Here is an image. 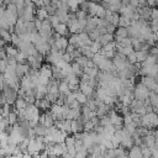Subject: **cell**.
Returning a JSON list of instances; mask_svg holds the SVG:
<instances>
[{"mask_svg": "<svg viewBox=\"0 0 158 158\" xmlns=\"http://www.w3.org/2000/svg\"><path fill=\"white\" fill-rule=\"evenodd\" d=\"M149 89H148V86L144 84V83H142V81H139L138 84H136L135 85V89H133V94H135V98L136 99H139V100H146L147 98H149Z\"/></svg>", "mask_w": 158, "mask_h": 158, "instance_id": "1", "label": "cell"}, {"mask_svg": "<svg viewBox=\"0 0 158 158\" xmlns=\"http://www.w3.org/2000/svg\"><path fill=\"white\" fill-rule=\"evenodd\" d=\"M95 115H96V111H91L88 105H83V106H81V117L84 118L85 122H86L88 120H90L91 117H94Z\"/></svg>", "mask_w": 158, "mask_h": 158, "instance_id": "2", "label": "cell"}, {"mask_svg": "<svg viewBox=\"0 0 158 158\" xmlns=\"http://www.w3.org/2000/svg\"><path fill=\"white\" fill-rule=\"evenodd\" d=\"M128 157H131V158H141V157H143L141 146L133 144V146L130 148V151H128Z\"/></svg>", "mask_w": 158, "mask_h": 158, "instance_id": "3", "label": "cell"}, {"mask_svg": "<svg viewBox=\"0 0 158 158\" xmlns=\"http://www.w3.org/2000/svg\"><path fill=\"white\" fill-rule=\"evenodd\" d=\"M54 31H57L58 33H60L62 36H70V31H69V26L65 23V22H60Z\"/></svg>", "mask_w": 158, "mask_h": 158, "instance_id": "4", "label": "cell"}, {"mask_svg": "<svg viewBox=\"0 0 158 158\" xmlns=\"http://www.w3.org/2000/svg\"><path fill=\"white\" fill-rule=\"evenodd\" d=\"M54 42H56V44L58 46L59 49H65L68 47V44H69V40H68L67 36H62L59 40H56Z\"/></svg>", "mask_w": 158, "mask_h": 158, "instance_id": "5", "label": "cell"}, {"mask_svg": "<svg viewBox=\"0 0 158 158\" xmlns=\"http://www.w3.org/2000/svg\"><path fill=\"white\" fill-rule=\"evenodd\" d=\"M148 117H149V125H151V128H153V127H158V114H157L156 111L148 112Z\"/></svg>", "mask_w": 158, "mask_h": 158, "instance_id": "6", "label": "cell"}, {"mask_svg": "<svg viewBox=\"0 0 158 158\" xmlns=\"http://www.w3.org/2000/svg\"><path fill=\"white\" fill-rule=\"evenodd\" d=\"M136 54H137V62L142 63L147 59V57L149 56V51H146V49H138L136 51Z\"/></svg>", "mask_w": 158, "mask_h": 158, "instance_id": "7", "label": "cell"}, {"mask_svg": "<svg viewBox=\"0 0 158 158\" xmlns=\"http://www.w3.org/2000/svg\"><path fill=\"white\" fill-rule=\"evenodd\" d=\"M36 17H38L41 20H46V19H49V14L46 7H40L36 10Z\"/></svg>", "mask_w": 158, "mask_h": 158, "instance_id": "8", "label": "cell"}, {"mask_svg": "<svg viewBox=\"0 0 158 158\" xmlns=\"http://www.w3.org/2000/svg\"><path fill=\"white\" fill-rule=\"evenodd\" d=\"M114 40H115V36H114V33H110V32H106L100 37V42H101L102 46H105L106 43H109V42H111Z\"/></svg>", "mask_w": 158, "mask_h": 158, "instance_id": "9", "label": "cell"}, {"mask_svg": "<svg viewBox=\"0 0 158 158\" xmlns=\"http://www.w3.org/2000/svg\"><path fill=\"white\" fill-rule=\"evenodd\" d=\"M5 51H6L9 57H16L19 54V52H20V49L14 44L12 46H5Z\"/></svg>", "mask_w": 158, "mask_h": 158, "instance_id": "10", "label": "cell"}, {"mask_svg": "<svg viewBox=\"0 0 158 158\" xmlns=\"http://www.w3.org/2000/svg\"><path fill=\"white\" fill-rule=\"evenodd\" d=\"M154 64H157V57L151 54V53L147 57V59L144 62H142V67H151V65H154Z\"/></svg>", "mask_w": 158, "mask_h": 158, "instance_id": "11", "label": "cell"}, {"mask_svg": "<svg viewBox=\"0 0 158 158\" xmlns=\"http://www.w3.org/2000/svg\"><path fill=\"white\" fill-rule=\"evenodd\" d=\"M51 106H52V102L47 99V98H43V99H41L40 100V109L41 110H44V111H47V110H49L51 109Z\"/></svg>", "mask_w": 158, "mask_h": 158, "instance_id": "12", "label": "cell"}, {"mask_svg": "<svg viewBox=\"0 0 158 158\" xmlns=\"http://www.w3.org/2000/svg\"><path fill=\"white\" fill-rule=\"evenodd\" d=\"M131 19L128 16H125V15H120V21H118V26L121 27H128L131 25Z\"/></svg>", "mask_w": 158, "mask_h": 158, "instance_id": "13", "label": "cell"}, {"mask_svg": "<svg viewBox=\"0 0 158 158\" xmlns=\"http://www.w3.org/2000/svg\"><path fill=\"white\" fill-rule=\"evenodd\" d=\"M59 93H62V94H65V95L70 94V89H69V83H67V81L62 80V81L59 83Z\"/></svg>", "mask_w": 158, "mask_h": 158, "instance_id": "14", "label": "cell"}, {"mask_svg": "<svg viewBox=\"0 0 158 158\" xmlns=\"http://www.w3.org/2000/svg\"><path fill=\"white\" fill-rule=\"evenodd\" d=\"M99 7H100V4H96L95 1H89V14L91 16H95L96 15Z\"/></svg>", "mask_w": 158, "mask_h": 158, "instance_id": "15", "label": "cell"}, {"mask_svg": "<svg viewBox=\"0 0 158 158\" xmlns=\"http://www.w3.org/2000/svg\"><path fill=\"white\" fill-rule=\"evenodd\" d=\"M115 36H118V37H128V31H127V27H121V26H117L116 28V32H115Z\"/></svg>", "mask_w": 158, "mask_h": 158, "instance_id": "16", "label": "cell"}, {"mask_svg": "<svg viewBox=\"0 0 158 158\" xmlns=\"http://www.w3.org/2000/svg\"><path fill=\"white\" fill-rule=\"evenodd\" d=\"M116 51H117V52H120V53H122V54H125V56H128V54H130L132 51H135V49H133V47H132V46H130V47H122V46L117 44Z\"/></svg>", "mask_w": 158, "mask_h": 158, "instance_id": "17", "label": "cell"}, {"mask_svg": "<svg viewBox=\"0 0 158 158\" xmlns=\"http://www.w3.org/2000/svg\"><path fill=\"white\" fill-rule=\"evenodd\" d=\"M105 58H106V57H105V54H102L101 52H98V53H95V54H94V57H93L91 59H93V62L95 63V65H98V67H99V64H100Z\"/></svg>", "mask_w": 158, "mask_h": 158, "instance_id": "18", "label": "cell"}, {"mask_svg": "<svg viewBox=\"0 0 158 158\" xmlns=\"http://www.w3.org/2000/svg\"><path fill=\"white\" fill-rule=\"evenodd\" d=\"M26 106H27V102L23 99V96H19L16 99L15 104H14V107H16V109H22V107H26Z\"/></svg>", "mask_w": 158, "mask_h": 158, "instance_id": "19", "label": "cell"}, {"mask_svg": "<svg viewBox=\"0 0 158 158\" xmlns=\"http://www.w3.org/2000/svg\"><path fill=\"white\" fill-rule=\"evenodd\" d=\"M77 100H78L81 105H85V104L88 102L89 98H88V95H85V94L80 90V91H78V93H77Z\"/></svg>", "mask_w": 158, "mask_h": 158, "instance_id": "20", "label": "cell"}, {"mask_svg": "<svg viewBox=\"0 0 158 158\" xmlns=\"http://www.w3.org/2000/svg\"><path fill=\"white\" fill-rule=\"evenodd\" d=\"M89 36H90V38H91L93 41H100V37L102 36V33H101L100 30L96 27L94 31H91V32L89 33Z\"/></svg>", "mask_w": 158, "mask_h": 158, "instance_id": "21", "label": "cell"}, {"mask_svg": "<svg viewBox=\"0 0 158 158\" xmlns=\"http://www.w3.org/2000/svg\"><path fill=\"white\" fill-rule=\"evenodd\" d=\"M75 15H77V19H78V20H85V19H88V16H89L90 14H89L88 11H84V10L79 9V10L75 11Z\"/></svg>", "mask_w": 158, "mask_h": 158, "instance_id": "22", "label": "cell"}, {"mask_svg": "<svg viewBox=\"0 0 158 158\" xmlns=\"http://www.w3.org/2000/svg\"><path fill=\"white\" fill-rule=\"evenodd\" d=\"M0 32H1V37H2L6 42H11V36H12V33H11L9 30H6V28H1Z\"/></svg>", "mask_w": 158, "mask_h": 158, "instance_id": "23", "label": "cell"}, {"mask_svg": "<svg viewBox=\"0 0 158 158\" xmlns=\"http://www.w3.org/2000/svg\"><path fill=\"white\" fill-rule=\"evenodd\" d=\"M101 48H102V44H101L100 41H93V43L90 44V49H91L94 53H98Z\"/></svg>", "mask_w": 158, "mask_h": 158, "instance_id": "24", "label": "cell"}, {"mask_svg": "<svg viewBox=\"0 0 158 158\" xmlns=\"http://www.w3.org/2000/svg\"><path fill=\"white\" fill-rule=\"evenodd\" d=\"M25 27H26L27 32H30V33L37 31L36 25H35V21H25Z\"/></svg>", "mask_w": 158, "mask_h": 158, "instance_id": "25", "label": "cell"}, {"mask_svg": "<svg viewBox=\"0 0 158 158\" xmlns=\"http://www.w3.org/2000/svg\"><path fill=\"white\" fill-rule=\"evenodd\" d=\"M123 128L125 130H127L131 135H133L135 132H136V130H137V123L136 122H131V123H126L125 126H123Z\"/></svg>", "mask_w": 158, "mask_h": 158, "instance_id": "26", "label": "cell"}, {"mask_svg": "<svg viewBox=\"0 0 158 158\" xmlns=\"http://www.w3.org/2000/svg\"><path fill=\"white\" fill-rule=\"evenodd\" d=\"M136 132H137L141 137H143V136H147L151 131H149V128H148V127H144V126H137Z\"/></svg>", "mask_w": 158, "mask_h": 158, "instance_id": "27", "label": "cell"}, {"mask_svg": "<svg viewBox=\"0 0 158 158\" xmlns=\"http://www.w3.org/2000/svg\"><path fill=\"white\" fill-rule=\"evenodd\" d=\"M142 46H143V43L139 41V38H132V47H133V49H135V51L141 49V48H142Z\"/></svg>", "mask_w": 158, "mask_h": 158, "instance_id": "28", "label": "cell"}, {"mask_svg": "<svg viewBox=\"0 0 158 158\" xmlns=\"http://www.w3.org/2000/svg\"><path fill=\"white\" fill-rule=\"evenodd\" d=\"M110 123H111V118H110V116H109L107 114L100 117V125H101V126H107V125H110Z\"/></svg>", "mask_w": 158, "mask_h": 158, "instance_id": "29", "label": "cell"}, {"mask_svg": "<svg viewBox=\"0 0 158 158\" xmlns=\"http://www.w3.org/2000/svg\"><path fill=\"white\" fill-rule=\"evenodd\" d=\"M49 20H51V23H52L53 28H56V27L60 23V19H59L57 15H52V16H49Z\"/></svg>", "mask_w": 158, "mask_h": 158, "instance_id": "30", "label": "cell"}, {"mask_svg": "<svg viewBox=\"0 0 158 158\" xmlns=\"http://www.w3.org/2000/svg\"><path fill=\"white\" fill-rule=\"evenodd\" d=\"M120 46H122V47H130V46H132V37H125V38H122V41H121V43H118Z\"/></svg>", "mask_w": 158, "mask_h": 158, "instance_id": "31", "label": "cell"}, {"mask_svg": "<svg viewBox=\"0 0 158 158\" xmlns=\"http://www.w3.org/2000/svg\"><path fill=\"white\" fill-rule=\"evenodd\" d=\"M127 60H128L131 64L137 63V54H136V51H132V52L127 56Z\"/></svg>", "mask_w": 158, "mask_h": 158, "instance_id": "32", "label": "cell"}, {"mask_svg": "<svg viewBox=\"0 0 158 158\" xmlns=\"http://www.w3.org/2000/svg\"><path fill=\"white\" fill-rule=\"evenodd\" d=\"M85 105H88V106H89V109H90L91 111H96V110H98V107H99L94 99H89V100H88V102H86Z\"/></svg>", "mask_w": 158, "mask_h": 158, "instance_id": "33", "label": "cell"}, {"mask_svg": "<svg viewBox=\"0 0 158 158\" xmlns=\"http://www.w3.org/2000/svg\"><path fill=\"white\" fill-rule=\"evenodd\" d=\"M75 62H78L81 67H85L86 65V63H88V60H89V58L86 57V56H80L79 58H77V59H74Z\"/></svg>", "mask_w": 158, "mask_h": 158, "instance_id": "34", "label": "cell"}, {"mask_svg": "<svg viewBox=\"0 0 158 158\" xmlns=\"http://www.w3.org/2000/svg\"><path fill=\"white\" fill-rule=\"evenodd\" d=\"M58 96H59V94H57V93H47V95H46V98H47L52 104L57 101Z\"/></svg>", "mask_w": 158, "mask_h": 158, "instance_id": "35", "label": "cell"}, {"mask_svg": "<svg viewBox=\"0 0 158 158\" xmlns=\"http://www.w3.org/2000/svg\"><path fill=\"white\" fill-rule=\"evenodd\" d=\"M115 126L112 125V123H110V125H107V126H104V132L105 133H107V135H114L115 133Z\"/></svg>", "mask_w": 158, "mask_h": 158, "instance_id": "36", "label": "cell"}, {"mask_svg": "<svg viewBox=\"0 0 158 158\" xmlns=\"http://www.w3.org/2000/svg\"><path fill=\"white\" fill-rule=\"evenodd\" d=\"M94 127H95V125L91 122V120H88V121L84 123V131H86V132L93 131V130H94Z\"/></svg>", "mask_w": 158, "mask_h": 158, "instance_id": "37", "label": "cell"}, {"mask_svg": "<svg viewBox=\"0 0 158 158\" xmlns=\"http://www.w3.org/2000/svg\"><path fill=\"white\" fill-rule=\"evenodd\" d=\"M118 21H120V15H118V12H114V15H112L110 22L114 23L115 26H118Z\"/></svg>", "mask_w": 158, "mask_h": 158, "instance_id": "38", "label": "cell"}, {"mask_svg": "<svg viewBox=\"0 0 158 158\" xmlns=\"http://www.w3.org/2000/svg\"><path fill=\"white\" fill-rule=\"evenodd\" d=\"M131 122H133L131 112H128V114H125V115H123V123L126 125V123H131Z\"/></svg>", "mask_w": 158, "mask_h": 158, "instance_id": "39", "label": "cell"}, {"mask_svg": "<svg viewBox=\"0 0 158 158\" xmlns=\"http://www.w3.org/2000/svg\"><path fill=\"white\" fill-rule=\"evenodd\" d=\"M7 68V59H1L0 60V72L4 73Z\"/></svg>", "mask_w": 158, "mask_h": 158, "instance_id": "40", "label": "cell"}, {"mask_svg": "<svg viewBox=\"0 0 158 158\" xmlns=\"http://www.w3.org/2000/svg\"><path fill=\"white\" fill-rule=\"evenodd\" d=\"M151 20H156L158 21V7H153L152 9V15H151Z\"/></svg>", "mask_w": 158, "mask_h": 158, "instance_id": "41", "label": "cell"}, {"mask_svg": "<svg viewBox=\"0 0 158 158\" xmlns=\"http://www.w3.org/2000/svg\"><path fill=\"white\" fill-rule=\"evenodd\" d=\"M46 9H47V11H48L49 16L56 15V12H57V7H56V6H53V5H49V6H47Z\"/></svg>", "mask_w": 158, "mask_h": 158, "instance_id": "42", "label": "cell"}, {"mask_svg": "<svg viewBox=\"0 0 158 158\" xmlns=\"http://www.w3.org/2000/svg\"><path fill=\"white\" fill-rule=\"evenodd\" d=\"M80 105H81V104L75 99V100L69 105V107H70V109H81V106H80Z\"/></svg>", "mask_w": 158, "mask_h": 158, "instance_id": "43", "label": "cell"}, {"mask_svg": "<svg viewBox=\"0 0 158 158\" xmlns=\"http://www.w3.org/2000/svg\"><path fill=\"white\" fill-rule=\"evenodd\" d=\"M149 53L151 54H153V56H158V46H151V48H149Z\"/></svg>", "mask_w": 158, "mask_h": 158, "instance_id": "44", "label": "cell"}, {"mask_svg": "<svg viewBox=\"0 0 158 158\" xmlns=\"http://www.w3.org/2000/svg\"><path fill=\"white\" fill-rule=\"evenodd\" d=\"M35 25H36L37 31H40V30L42 28V20H41V19H38V17H36V19H35Z\"/></svg>", "mask_w": 158, "mask_h": 158, "instance_id": "45", "label": "cell"}, {"mask_svg": "<svg viewBox=\"0 0 158 158\" xmlns=\"http://www.w3.org/2000/svg\"><path fill=\"white\" fill-rule=\"evenodd\" d=\"M33 2H35V5H36L37 9H40V7H44V2H43V0H33Z\"/></svg>", "mask_w": 158, "mask_h": 158, "instance_id": "46", "label": "cell"}, {"mask_svg": "<svg viewBox=\"0 0 158 158\" xmlns=\"http://www.w3.org/2000/svg\"><path fill=\"white\" fill-rule=\"evenodd\" d=\"M75 48H77V47H75L74 44H70V43H69L68 47L65 48V52H68V53H73V51H74Z\"/></svg>", "mask_w": 158, "mask_h": 158, "instance_id": "47", "label": "cell"}, {"mask_svg": "<svg viewBox=\"0 0 158 158\" xmlns=\"http://www.w3.org/2000/svg\"><path fill=\"white\" fill-rule=\"evenodd\" d=\"M147 5L151 7H156L157 6V0H147Z\"/></svg>", "mask_w": 158, "mask_h": 158, "instance_id": "48", "label": "cell"}, {"mask_svg": "<svg viewBox=\"0 0 158 158\" xmlns=\"http://www.w3.org/2000/svg\"><path fill=\"white\" fill-rule=\"evenodd\" d=\"M130 4L135 7H138L139 6V0H130Z\"/></svg>", "mask_w": 158, "mask_h": 158, "instance_id": "49", "label": "cell"}, {"mask_svg": "<svg viewBox=\"0 0 158 158\" xmlns=\"http://www.w3.org/2000/svg\"><path fill=\"white\" fill-rule=\"evenodd\" d=\"M153 133H154V137H156V139L158 141V130H156V131H153Z\"/></svg>", "mask_w": 158, "mask_h": 158, "instance_id": "50", "label": "cell"}, {"mask_svg": "<svg viewBox=\"0 0 158 158\" xmlns=\"http://www.w3.org/2000/svg\"><path fill=\"white\" fill-rule=\"evenodd\" d=\"M25 0H12V2L14 4H17V2H23Z\"/></svg>", "mask_w": 158, "mask_h": 158, "instance_id": "51", "label": "cell"}, {"mask_svg": "<svg viewBox=\"0 0 158 158\" xmlns=\"http://www.w3.org/2000/svg\"><path fill=\"white\" fill-rule=\"evenodd\" d=\"M157 7H158V0H157Z\"/></svg>", "mask_w": 158, "mask_h": 158, "instance_id": "52", "label": "cell"}]
</instances>
